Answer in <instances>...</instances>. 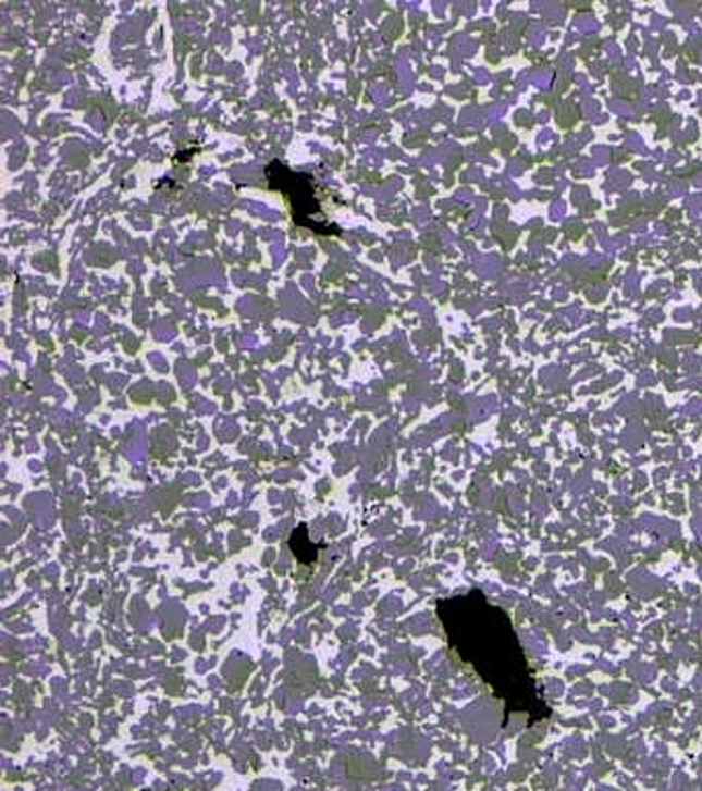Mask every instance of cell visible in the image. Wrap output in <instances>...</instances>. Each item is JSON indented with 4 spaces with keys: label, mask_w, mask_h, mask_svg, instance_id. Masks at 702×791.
<instances>
[{
    "label": "cell",
    "mask_w": 702,
    "mask_h": 791,
    "mask_svg": "<svg viewBox=\"0 0 702 791\" xmlns=\"http://www.w3.org/2000/svg\"><path fill=\"white\" fill-rule=\"evenodd\" d=\"M436 617L457 659L496 696L507 717L526 715L540 721L551 709L519 643L509 615L478 590L441 600Z\"/></svg>",
    "instance_id": "obj_1"
},
{
    "label": "cell",
    "mask_w": 702,
    "mask_h": 791,
    "mask_svg": "<svg viewBox=\"0 0 702 791\" xmlns=\"http://www.w3.org/2000/svg\"><path fill=\"white\" fill-rule=\"evenodd\" d=\"M268 182L272 188L283 193L291 205L293 219L299 227H307L311 232L330 235L341 233V230L323 219L320 200L313 193V180L309 175L293 174L286 170L281 161H272L267 170Z\"/></svg>",
    "instance_id": "obj_2"
}]
</instances>
